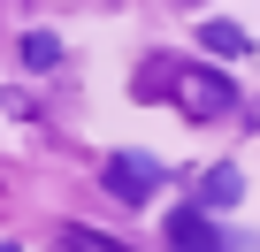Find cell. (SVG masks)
<instances>
[{"instance_id": "obj_3", "label": "cell", "mask_w": 260, "mask_h": 252, "mask_svg": "<svg viewBox=\"0 0 260 252\" xmlns=\"http://www.w3.org/2000/svg\"><path fill=\"white\" fill-rule=\"evenodd\" d=\"M169 237H176V252H237V244L207 222V206H184V214L169 222Z\"/></svg>"}, {"instance_id": "obj_6", "label": "cell", "mask_w": 260, "mask_h": 252, "mask_svg": "<svg viewBox=\"0 0 260 252\" xmlns=\"http://www.w3.org/2000/svg\"><path fill=\"white\" fill-rule=\"evenodd\" d=\"M61 61V39L54 31H23V69H54Z\"/></svg>"}, {"instance_id": "obj_2", "label": "cell", "mask_w": 260, "mask_h": 252, "mask_svg": "<svg viewBox=\"0 0 260 252\" xmlns=\"http://www.w3.org/2000/svg\"><path fill=\"white\" fill-rule=\"evenodd\" d=\"M176 99H184V115H191V122H214V115H230V107H237L230 77H214V69H176Z\"/></svg>"}, {"instance_id": "obj_5", "label": "cell", "mask_w": 260, "mask_h": 252, "mask_svg": "<svg viewBox=\"0 0 260 252\" xmlns=\"http://www.w3.org/2000/svg\"><path fill=\"white\" fill-rule=\"evenodd\" d=\"M199 46H207L214 61H245V54H252V39H245L237 23H207V31H199Z\"/></svg>"}, {"instance_id": "obj_4", "label": "cell", "mask_w": 260, "mask_h": 252, "mask_svg": "<svg viewBox=\"0 0 260 252\" xmlns=\"http://www.w3.org/2000/svg\"><path fill=\"white\" fill-rule=\"evenodd\" d=\"M237 199H245V176H237V168H207V176H199V206H207V214H230Z\"/></svg>"}, {"instance_id": "obj_7", "label": "cell", "mask_w": 260, "mask_h": 252, "mask_svg": "<svg viewBox=\"0 0 260 252\" xmlns=\"http://www.w3.org/2000/svg\"><path fill=\"white\" fill-rule=\"evenodd\" d=\"M69 252H122V244H107V237H92V229H69Z\"/></svg>"}, {"instance_id": "obj_1", "label": "cell", "mask_w": 260, "mask_h": 252, "mask_svg": "<svg viewBox=\"0 0 260 252\" xmlns=\"http://www.w3.org/2000/svg\"><path fill=\"white\" fill-rule=\"evenodd\" d=\"M161 176H169V168H161L153 153H107V161H100V184H107L122 206H146V199H161Z\"/></svg>"}, {"instance_id": "obj_8", "label": "cell", "mask_w": 260, "mask_h": 252, "mask_svg": "<svg viewBox=\"0 0 260 252\" xmlns=\"http://www.w3.org/2000/svg\"><path fill=\"white\" fill-rule=\"evenodd\" d=\"M0 252H16V244H8V237H0Z\"/></svg>"}]
</instances>
